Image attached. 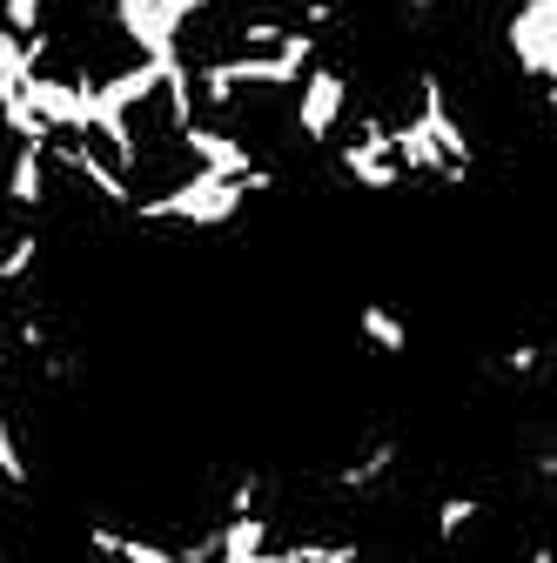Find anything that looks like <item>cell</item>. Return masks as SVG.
<instances>
[{"mask_svg": "<svg viewBox=\"0 0 557 563\" xmlns=\"http://www.w3.org/2000/svg\"><path fill=\"white\" fill-rule=\"evenodd\" d=\"M242 181H222V175H175L168 188H155V195H142L128 208L142 229H162V222H188V229H229L236 216H242Z\"/></svg>", "mask_w": 557, "mask_h": 563, "instance_id": "1", "label": "cell"}, {"mask_svg": "<svg viewBox=\"0 0 557 563\" xmlns=\"http://www.w3.org/2000/svg\"><path fill=\"white\" fill-rule=\"evenodd\" d=\"M511 60L537 81V95L550 101V81H557V0H524L511 14Z\"/></svg>", "mask_w": 557, "mask_h": 563, "instance_id": "2", "label": "cell"}, {"mask_svg": "<svg viewBox=\"0 0 557 563\" xmlns=\"http://www.w3.org/2000/svg\"><path fill=\"white\" fill-rule=\"evenodd\" d=\"M342 108H350V75L342 67H309L296 81V134L303 141H329Z\"/></svg>", "mask_w": 557, "mask_h": 563, "instance_id": "3", "label": "cell"}, {"mask_svg": "<svg viewBox=\"0 0 557 563\" xmlns=\"http://www.w3.org/2000/svg\"><path fill=\"white\" fill-rule=\"evenodd\" d=\"M342 175H350L357 188H403V168H396L390 121L383 114H363V128L342 141Z\"/></svg>", "mask_w": 557, "mask_h": 563, "instance_id": "4", "label": "cell"}, {"mask_svg": "<svg viewBox=\"0 0 557 563\" xmlns=\"http://www.w3.org/2000/svg\"><path fill=\"white\" fill-rule=\"evenodd\" d=\"M396 463H403V443H390V437H383V443L357 450L350 463L336 470V489H357V497H363V489H376V483H383V476H390Z\"/></svg>", "mask_w": 557, "mask_h": 563, "instance_id": "5", "label": "cell"}, {"mask_svg": "<svg viewBox=\"0 0 557 563\" xmlns=\"http://www.w3.org/2000/svg\"><path fill=\"white\" fill-rule=\"evenodd\" d=\"M357 335L376 349V356H403V349H409V329H403V316L390 302H363L357 309Z\"/></svg>", "mask_w": 557, "mask_h": 563, "instance_id": "6", "label": "cell"}, {"mask_svg": "<svg viewBox=\"0 0 557 563\" xmlns=\"http://www.w3.org/2000/svg\"><path fill=\"white\" fill-rule=\"evenodd\" d=\"M8 201L21 208V216H34V208L47 201V162H41V148H14V168H8Z\"/></svg>", "mask_w": 557, "mask_h": 563, "instance_id": "7", "label": "cell"}, {"mask_svg": "<svg viewBox=\"0 0 557 563\" xmlns=\"http://www.w3.org/2000/svg\"><path fill=\"white\" fill-rule=\"evenodd\" d=\"M34 262H41V235L21 222V229H8L0 235V289H14V282H28L34 275Z\"/></svg>", "mask_w": 557, "mask_h": 563, "instance_id": "8", "label": "cell"}, {"mask_svg": "<svg viewBox=\"0 0 557 563\" xmlns=\"http://www.w3.org/2000/svg\"><path fill=\"white\" fill-rule=\"evenodd\" d=\"M477 523H483V504H477V497H444V504H437V517H430L437 543H457V537H470Z\"/></svg>", "mask_w": 557, "mask_h": 563, "instance_id": "9", "label": "cell"}, {"mask_svg": "<svg viewBox=\"0 0 557 563\" xmlns=\"http://www.w3.org/2000/svg\"><path fill=\"white\" fill-rule=\"evenodd\" d=\"M0 483H8V489H28V456H21V443H14L8 409H0Z\"/></svg>", "mask_w": 557, "mask_h": 563, "instance_id": "10", "label": "cell"}, {"mask_svg": "<svg viewBox=\"0 0 557 563\" xmlns=\"http://www.w3.org/2000/svg\"><path fill=\"white\" fill-rule=\"evenodd\" d=\"M504 369H511V376H531V369H537V342H517L511 356H504Z\"/></svg>", "mask_w": 557, "mask_h": 563, "instance_id": "11", "label": "cell"}, {"mask_svg": "<svg viewBox=\"0 0 557 563\" xmlns=\"http://www.w3.org/2000/svg\"><path fill=\"white\" fill-rule=\"evenodd\" d=\"M531 563H550V550H531Z\"/></svg>", "mask_w": 557, "mask_h": 563, "instance_id": "12", "label": "cell"}]
</instances>
